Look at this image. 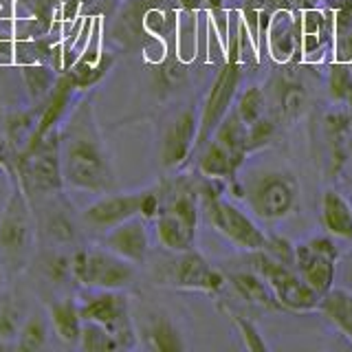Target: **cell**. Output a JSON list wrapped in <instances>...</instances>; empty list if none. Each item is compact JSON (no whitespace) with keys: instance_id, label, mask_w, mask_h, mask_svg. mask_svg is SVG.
<instances>
[{"instance_id":"37","label":"cell","mask_w":352,"mask_h":352,"mask_svg":"<svg viewBox=\"0 0 352 352\" xmlns=\"http://www.w3.org/2000/svg\"><path fill=\"white\" fill-rule=\"evenodd\" d=\"M179 3H181V7L185 11H194V9H198L203 5V0H179Z\"/></svg>"},{"instance_id":"29","label":"cell","mask_w":352,"mask_h":352,"mask_svg":"<svg viewBox=\"0 0 352 352\" xmlns=\"http://www.w3.org/2000/svg\"><path fill=\"white\" fill-rule=\"evenodd\" d=\"M280 91V115L284 121L293 124L295 119H300L306 108H308V93L302 84H293V82H284Z\"/></svg>"},{"instance_id":"26","label":"cell","mask_w":352,"mask_h":352,"mask_svg":"<svg viewBox=\"0 0 352 352\" xmlns=\"http://www.w3.org/2000/svg\"><path fill=\"white\" fill-rule=\"evenodd\" d=\"M326 128L330 137V152H333L335 168H339L348 154V139H352V117L348 113H333L326 117Z\"/></svg>"},{"instance_id":"35","label":"cell","mask_w":352,"mask_h":352,"mask_svg":"<svg viewBox=\"0 0 352 352\" xmlns=\"http://www.w3.org/2000/svg\"><path fill=\"white\" fill-rule=\"evenodd\" d=\"M16 159H18V154L11 148V143L5 135V128L0 124V168L9 174L11 181H16Z\"/></svg>"},{"instance_id":"38","label":"cell","mask_w":352,"mask_h":352,"mask_svg":"<svg viewBox=\"0 0 352 352\" xmlns=\"http://www.w3.org/2000/svg\"><path fill=\"white\" fill-rule=\"evenodd\" d=\"M0 291H5V267L0 262Z\"/></svg>"},{"instance_id":"6","label":"cell","mask_w":352,"mask_h":352,"mask_svg":"<svg viewBox=\"0 0 352 352\" xmlns=\"http://www.w3.org/2000/svg\"><path fill=\"white\" fill-rule=\"evenodd\" d=\"M80 315L82 322L102 324L119 344V350H128L137 346V330L130 317V302L124 291H108V289H93L82 297Z\"/></svg>"},{"instance_id":"2","label":"cell","mask_w":352,"mask_h":352,"mask_svg":"<svg viewBox=\"0 0 352 352\" xmlns=\"http://www.w3.org/2000/svg\"><path fill=\"white\" fill-rule=\"evenodd\" d=\"M16 181L31 205L64 190L60 159V126L49 130L40 141L29 143L16 159Z\"/></svg>"},{"instance_id":"25","label":"cell","mask_w":352,"mask_h":352,"mask_svg":"<svg viewBox=\"0 0 352 352\" xmlns=\"http://www.w3.org/2000/svg\"><path fill=\"white\" fill-rule=\"evenodd\" d=\"M25 308L7 291H0V341L16 348V339L25 324Z\"/></svg>"},{"instance_id":"34","label":"cell","mask_w":352,"mask_h":352,"mask_svg":"<svg viewBox=\"0 0 352 352\" xmlns=\"http://www.w3.org/2000/svg\"><path fill=\"white\" fill-rule=\"evenodd\" d=\"M231 319L236 322L238 330H240V335H242V341H245V346L249 350H256V352H262V350H267L269 346L262 341V335H260V330L258 326L251 322V319L247 317H242V315H234V313H229Z\"/></svg>"},{"instance_id":"5","label":"cell","mask_w":352,"mask_h":352,"mask_svg":"<svg viewBox=\"0 0 352 352\" xmlns=\"http://www.w3.org/2000/svg\"><path fill=\"white\" fill-rule=\"evenodd\" d=\"M201 198L205 203V214L209 225H212L220 236H225L231 245L242 251L256 253L264 251L269 245V236L253 223V220L236 207L225 196H220V187H203Z\"/></svg>"},{"instance_id":"27","label":"cell","mask_w":352,"mask_h":352,"mask_svg":"<svg viewBox=\"0 0 352 352\" xmlns=\"http://www.w3.org/2000/svg\"><path fill=\"white\" fill-rule=\"evenodd\" d=\"M234 110L247 128L253 126L262 117H267V97H264V91L260 86H247L238 95V104Z\"/></svg>"},{"instance_id":"28","label":"cell","mask_w":352,"mask_h":352,"mask_svg":"<svg viewBox=\"0 0 352 352\" xmlns=\"http://www.w3.org/2000/svg\"><path fill=\"white\" fill-rule=\"evenodd\" d=\"M49 346V322L40 315H29L22 324L16 350H42Z\"/></svg>"},{"instance_id":"24","label":"cell","mask_w":352,"mask_h":352,"mask_svg":"<svg viewBox=\"0 0 352 352\" xmlns=\"http://www.w3.org/2000/svg\"><path fill=\"white\" fill-rule=\"evenodd\" d=\"M20 75H22V82H25L31 104L40 106L47 102L49 95L53 93L55 84H58L60 71L53 69L51 64H22Z\"/></svg>"},{"instance_id":"16","label":"cell","mask_w":352,"mask_h":352,"mask_svg":"<svg viewBox=\"0 0 352 352\" xmlns=\"http://www.w3.org/2000/svg\"><path fill=\"white\" fill-rule=\"evenodd\" d=\"M154 227H157V238L161 247H165L168 251L181 253L194 249L198 225L185 220L183 216L170 212V209H159L157 218H154Z\"/></svg>"},{"instance_id":"8","label":"cell","mask_w":352,"mask_h":352,"mask_svg":"<svg viewBox=\"0 0 352 352\" xmlns=\"http://www.w3.org/2000/svg\"><path fill=\"white\" fill-rule=\"evenodd\" d=\"M339 249L328 236H313L293 245V269L311 289L324 297L335 286Z\"/></svg>"},{"instance_id":"39","label":"cell","mask_w":352,"mask_h":352,"mask_svg":"<svg viewBox=\"0 0 352 352\" xmlns=\"http://www.w3.org/2000/svg\"><path fill=\"white\" fill-rule=\"evenodd\" d=\"M203 3H207L209 7H220L223 5V0H203Z\"/></svg>"},{"instance_id":"19","label":"cell","mask_w":352,"mask_h":352,"mask_svg":"<svg viewBox=\"0 0 352 352\" xmlns=\"http://www.w3.org/2000/svg\"><path fill=\"white\" fill-rule=\"evenodd\" d=\"M322 225L330 236L352 240V203L337 190L322 194Z\"/></svg>"},{"instance_id":"10","label":"cell","mask_w":352,"mask_h":352,"mask_svg":"<svg viewBox=\"0 0 352 352\" xmlns=\"http://www.w3.org/2000/svg\"><path fill=\"white\" fill-rule=\"evenodd\" d=\"M247 198L251 212L258 218L267 220V223H278V220H284L295 214L297 198H300V185H297V179L293 174H264L249 190Z\"/></svg>"},{"instance_id":"18","label":"cell","mask_w":352,"mask_h":352,"mask_svg":"<svg viewBox=\"0 0 352 352\" xmlns=\"http://www.w3.org/2000/svg\"><path fill=\"white\" fill-rule=\"evenodd\" d=\"M227 284L234 286V291L249 304L269 308V311H284L282 304L278 302V297H275V293L271 291V286L258 271L231 273V275H227Z\"/></svg>"},{"instance_id":"20","label":"cell","mask_w":352,"mask_h":352,"mask_svg":"<svg viewBox=\"0 0 352 352\" xmlns=\"http://www.w3.org/2000/svg\"><path fill=\"white\" fill-rule=\"evenodd\" d=\"M212 139H216L227 150L231 161H234V168L240 170L249 154V139H247V126L242 124L236 110H229L227 117L218 124Z\"/></svg>"},{"instance_id":"30","label":"cell","mask_w":352,"mask_h":352,"mask_svg":"<svg viewBox=\"0 0 352 352\" xmlns=\"http://www.w3.org/2000/svg\"><path fill=\"white\" fill-rule=\"evenodd\" d=\"M328 91L330 97L339 104L352 106V64L335 62L328 73Z\"/></svg>"},{"instance_id":"13","label":"cell","mask_w":352,"mask_h":352,"mask_svg":"<svg viewBox=\"0 0 352 352\" xmlns=\"http://www.w3.org/2000/svg\"><path fill=\"white\" fill-rule=\"evenodd\" d=\"M198 135V117L196 110L183 108L179 110L163 130L161 137V165L165 170H176L194 154Z\"/></svg>"},{"instance_id":"3","label":"cell","mask_w":352,"mask_h":352,"mask_svg":"<svg viewBox=\"0 0 352 352\" xmlns=\"http://www.w3.org/2000/svg\"><path fill=\"white\" fill-rule=\"evenodd\" d=\"M36 212L18 181H11L9 201L0 216V262L5 271L20 273L27 267L33 247H36Z\"/></svg>"},{"instance_id":"7","label":"cell","mask_w":352,"mask_h":352,"mask_svg":"<svg viewBox=\"0 0 352 352\" xmlns=\"http://www.w3.org/2000/svg\"><path fill=\"white\" fill-rule=\"evenodd\" d=\"M253 267L267 280L284 311L311 313L319 308L322 297L300 278V273L291 264L280 262L278 258L269 256L267 251H256L253 253Z\"/></svg>"},{"instance_id":"31","label":"cell","mask_w":352,"mask_h":352,"mask_svg":"<svg viewBox=\"0 0 352 352\" xmlns=\"http://www.w3.org/2000/svg\"><path fill=\"white\" fill-rule=\"evenodd\" d=\"M80 346L86 352H110V350H119V344L115 337L108 333L102 324L95 322H84L82 324V337H80Z\"/></svg>"},{"instance_id":"21","label":"cell","mask_w":352,"mask_h":352,"mask_svg":"<svg viewBox=\"0 0 352 352\" xmlns=\"http://www.w3.org/2000/svg\"><path fill=\"white\" fill-rule=\"evenodd\" d=\"M143 348L157 352H179L185 350V341L179 328L168 315H150L146 328H143Z\"/></svg>"},{"instance_id":"33","label":"cell","mask_w":352,"mask_h":352,"mask_svg":"<svg viewBox=\"0 0 352 352\" xmlns=\"http://www.w3.org/2000/svg\"><path fill=\"white\" fill-rule=\"evenodd\" d=\"M275 137V124L269 117H262L253 126L247 128V139H249V152H256L267 148Z\"/></svg>"},{"instance_id":"15","label":"cell","mask_w":352,"mask_h":352,"mask_svg":"<svg viewBox=\"0 0 352 352\" xmlns=\"http://www.w3.org/2000/svg\"><path fill=\"white\" fill-rule=\"evenodd\" d=\"M102 245L132 264H143L150 253L148 220L143 216H132L124 220V223L106 231Z\"/></svg>"},{"instance_id":"22","label":"cell","mask_w":352,"mask_h":352,"mask_svg":"<svg viewBox=\"0 0 352 352\" xmlns=\"http://www.w3.org/2000/svg\"><path fill=\"white\" fill-rule=\"evenodd\" d=\"M196 168L209 181H236L238 176L234 161L216 139H209L196 154Z\"/></svg>"},{"instance_id":"9","label":"cell","mask_w":352,"mask_h":352,"mask_svg":"<svg viewBox=\"0 0 352 352\" xmlns=\"http://www.w3.org/2000/svg\"><path fill=\"white\" fill-rule=\"evenodd\" d=\"M242 82V64L238 58H227L225 66L218 71L216 80L209 88V93L205 97V106L201 119H198V135H196V146H194V154L203 150L205 143L212 139V135L216 132L218 124L227 117V113L231 110V102L238 95V86Z\"/></svg>"},{"instance_id":"17","label":"cell","mask_w":352,"mask_h":352,"mask_svg":"<svg viewBox=\"0 0 352 352\" xmlns=\"http://www.w3.org/2000/svg\"><path fill=\"white\" fill-rule=\"evenodd\" d=\"M49 324L58 339L66 346H77L82 337V315L80 306L73 297H64V300H53L49 304Z\"/></svg>"},{"instance_id":"12","label":"cell","mask_w":352,"mask_h":352,"mask_svg":"<svg viewBox=\"0 0 352 352\" xmlns=\"http://www.w3.org/2000/svg\"><path fill=\"white\" fill-rule=\"evenodd\" d=\"M40 207L36 214L38 236H42L53 247H73L80 240V229H77V216L73 214L71 203L66 201L62 192L42 198L40 203L31 205Z\"/></svg>"},{"instance_id":"36","label":"cell","mask_w":352,"mask_h":352,"mask_svg":"<svg viewBox=\"0 0 352 352\" xmlns=\"http://www.w3.org/2000/svg\"><path fill=\"white\" fill-rule=\"evenodd\" d=\"M5 60H14V44L5 38H0V64Z\"/></svg>"},{"instance_id":"23","label":"cell","mask_w":352,"mask_h":352,"mask_svg":"<svg viewBox=\"0 0 352 352\" xmlns=\"http://www.w3.org/2000/svg\"><path fill=\"white\" fill-rule=\"evenodd\" d=\"M317 311H322V315L333 324L341 335L348 337L352 341V293L344 289H330L322 302H319Z\"/></svg>"},{"instance_id":"1","label":"cell","mask_w":352,"mask_h":352,"mask_svg":"<svg viewBox=\"0 0 352 352\" xmlns=\"http://www.w3.org/2000/svg\"><path fill=\"white\" fill-rule=\"evenodd\" d=\"M60 159L64 187L93 194L115 190V172L95 119L93 97H84L60 126Z\"/></svg>"},{"instance_id":"4","label":"cell","mask_w":352,"mask_h":352,"mask_svg":"<svg viewBox=\"0 0 352 352\" xmlns=\"http://www.w3.org/2000/svg\"><path fill=\"white\" fill-rule=\"evenodd\" d=\"M135 267L106 247H77L71 253V278L86 289H130L137 280Z\"/></svg>"},{"instance_id":"32","label":"cell","mask_w":352,"mask_h":352,"mask_svg":"<svg viewBox=\"0 0 352 352\" xmlns=\"http://www.w3.org/2000/svg\"><path fill=\"white\" fill-rule=\"evenodd\" d=\"M110 66H113V58H108V55H104L102 62H99L97 66H91V64H77L73 66L71 71H66L71 77L73 86L77 88V91H86V88H93L102 77L110 71Z\"/></svg>"},{"instance_id":"14","label":"cell","mask_w":352,"mask_h":352,"mask_svg":"<svg viewBox=\"0 0 352 352\" xmlns=\"http://www.w3.org/2000/svg\"><path fill=\"white\" fill-rule=\"evenodd\" d=\"M141 198L143 192H124V194H104L99 201L88 205L80 220L95 231H108L124 220L141 214Z\"/></svg>"},{"instance_id":"11","label":"cell","mask_w":352,"mask_h":352,"mask_svg":"<svg viewBox=\"0 0 352 352\" xmlns=\"http://www.w3.org/2000/svg\"><path fill=\"white\" fill-rule=\"evenodd\" d=\"M168 284L181 291H203V293H220L227 284V275H223L218 269H214L201 253L190 249L176 253L172 260L168 275Z\"/></svg>"}]
</instances>
